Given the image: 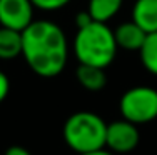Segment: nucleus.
<instances>
[{
  "instance_id": "1",
  "label": "nucleus",
  "mask_w": 157,
  "mask_h": 155,
  "mask_svg": "<svg viewBox=\"0 0 157 155\" xmlns=\"http://www.w3.org/2000/svg\"><path fill=\"white\" fill-rule=\"evenodd\" d=\"M22 57L35 75L44 79L57 77L69 58L63 30L50 20H33L22 30Z\"/></svg>"
},
{
  "instance_id": "2",
  "label": "nucleus",
  "mask_w": 157,
  "mask_h": 155,
  "mask_svg": "<svg viewBox=\"0 0 157 155\" xmlns=\"http://www.w3.org/2000/svg\"><path fill=\"white\" fill-rule=\"evenodd\" d=\"M117 49L114 30L107 27V24L92 20L89 25L77 28L74 55L78 64L107 68L114 62Z\"/></svg>"
},
{
  "instance_id": "3",
  "label": "nucleus",
  "mask_w": 157,
  "mask_h": 155,
  "mask_svg": "<svg viewBox=\"0 0 157 155\" xmlns=\"http://www.w3.org/2000/svg\"><path fill=\"white\" fill-rule=\"evenodd\" d=\"M63 140L77 155L105 149L107 124L100 115L89 110L75 112L65 120L62 128Z\"/></svg>"
},
{
  "instance_id": "4",
  "label": "nucleus",
  "mask_w": 157,
  "mask_h": 155,
  "mask_svg": "<svg viewBox=\"0 0 157 155\" xmlns=\"http://www.w3.org/2000/svg\"><path fill=\"white\" fill-rule=\"evenodd\" d=\"M119 109L122 119L136 125L149 124L157 119V90L147 85L129 88L121 97Z\"/></svg>"
},
{
  "instance_id": "5",
  "label": "nucleus",
  "mask_w": 157,
  "mask_h": 155,
  "mask_svg": "<svg viewBox=\"0 0 157 155\" xmlns=\"http://www.w3.org/2000/svg\"><path fill=\"white\" fill-rule=\"evenodd\" d=\"M140 134L136 124L122 119L107 124L105 147L112 153H129L139 145Z\"/></svg>"
},
{
  "instance_id": "6",
  "label": "nucleus",
  "mask_w": 157,
  "mask_h": 155,
  "mask_svg": "<svg viewBox=\"0 0 157 155\" xmlns=\"http://www.w3.org/2000/svg\"><path fill=\"white\" fill-rule=\"evenodd\" d=\"M33 9L30 0H0V27L25 30L33 22Z\"/></svg>"
},
{
  "instance_id": "7",
  "label": "nucleus",
  "mask_w": 157,
  "mask_h": 155,
  "mask_svg": "<svg viewBox=\"0 0 157 155\" xmlns=\"http://www.w3.org/2000/svg\"><path fill=\"white\" fill-rule=\"evenodd\" d=\"M114 37H115V43H117L119 49H124L129 52H139L140 47L144 45L147 34L137 24H134L130 20L119 25L114 30Z\"/></svg>"
},
{
  "instance_id": "8",
  "label": "nucleus",
  "mask_w": 157,
  "mask_h": 155,
  "mask_svg": "<svg viewBox=\"0 0 157 155\" xmlns=\"http://www.w3.org/2000/svg\"><path fill=\"white\" fill-rule=\"evenodd\" d=\"M132 22L147 35L157 32V0H136L132 7Z\"/></svg>"
},
{
  "instance_id": "9",
  "label": "nucleus",
  "mask_w": 157,
  "mask_h": 155,
  "mask_svg": "<svg viewBox=\"0 0 157 155\" xmlns=\"http://www.w3.org/2000/svg\"><path fill=\"white\" fill-rule=\"evenodd\" d=\"M75 77H77V82L89 92H100L107 85L105 68L94 67V65L78 64L75 70Z\"/></svg>"
},
{
  "instance_id": "10",
  "label": "nucleus",
  "mask_w": 157,
  "mask_h": 155,
  "mask_svg": "<svg viewBox=\"0 0 157 155\" xmlns=\"http://www.w3.org/2000/svg\"><path fill=\"white\" fill-rule=\"evenodd\" d=\"M22 55V32L0 27V60H12Z\"/></svg>"
},
{
  "instance_id": "11",
  "label": "nucleus",
  "mask_w": 157,
  "mask_h": 155,
  "mask_svg": "<svg viewBox=\"0 0 157 155\" xmlns=\"http://www.w3.org/2000/svg\"><path fill=\"white\" fill-rule=\"evenodd\" d=\"M124 0H89L87 12L90 13L92 20L107 24L110 18L117 15Z\"/></svg>"
},
{
  "instance_id": "12",
  "label": "nucleus",
  "mask_w": 157,
  "mask_h": 155,
  "mask_svg": "<svg viewBox=\"0 0 157 155\" xmlns=\"http://www.w3.org/2000/svg\"><path fill=\"white\" fill-rule=\"evenodd\" d=\"M140 62L149 73L157 77V32L145 37L144 45L139 50Z\"/></svg>"
},
{
  "instance_id": "13",
  "label": "nucleus",
  "mask_w": 157,
  "mask_h": 155,
  "mask_svg": "<svg viewBox=\"0 0 157 155\" xmlns=\"http://www.w3.org/2000/svg\"><path fill=\"white\" fill-rule=\"evenodd\" d=\"M32 5L39 10H45V12H54V10L63 9L69 5L70 0H30Z\"/></svg>"
},
{
  "instance_id": "14",
  "label": "nucleus",
  "mask_w": 157,
  "mask_h": 155,
  "mask_svg": "<svg viewBox=\"0 0 157 155\" xmlns=\"http://www.w3.org/2000/svg\"><path fill=\"white\" fill-rule=\"evenodd\" d=\"M9 92H10V80H9V77L0 70V103L7 98Z\"/></svg>"
},
{
  "instance_id": "15",
  "label": "nucleus",
  "mask_w": 157,
  "mask_h": 155,
  "mask_svg": "<svg viewBox=\"0 0 157 155\" xmlns=\"http://www.w3.org/2000/svg\"><path fill=\"white\" fill-rule=\"evenodd\" d=\"M92 22V17H90V13L85 10V12H78L77 15H75V27L77 28H82V27H85V25H89Z\"/></svg>"
},
{
  "instance_id": "16",
  "label": "nucleus",
  "mask_w": 157,
  "mask_h": 155,
  "mask_svg": "<svg viewBox=\"0 0 157 155\" xmlns=\"http://www.w3.org/2000/svg\"><path fill=\"white\" fill-rule=\"evenodd\" d=\"M5 155H32L25 147H20V145H12L5 150Z\"/></svg>"
},
{
  "instance_id": "17",
  "label": "nucleus",
  "mask_w": 157,
  "mask_h": 155,
  "mask_svg": "<svg viewBox=\"0 0 157 155\" xmlns=\"http://www.w3.org/2000/svg\"><path fill=\"white\" fill-rule=\"evenodd\" d=\"M78 155H115L107 149H99V150H92V152H85V153H78Z\"/></svg>"
}]
</instances>
